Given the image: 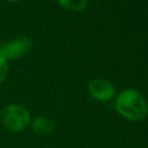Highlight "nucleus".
<instances>
[{"label":"nucleus","mask_w":148,"mask_h":148,"mask_svg":"<svg viewBox=\"0 0 148 148\" xmlns=\"http://www.w3.org/2000/svg\"><path fill=\"white\" fill-rule=\"evenodd\" d=\"M2 125L10 132L18 133L27 130L31 123V116L28 109L20 104L5 105L0 111Z\"/></svg>","instance_id":"f03ea898"},{"label":"nucleus","mask_w":148,"mask_h":148,"mask_svg":"<svg viewBox=\"0 0 148 148\" xmlns=\"http://www.w3.org/2000/svg\"><path fill=\"white\" fill-rule=\"evenodd\" d=\"M7 1H9V2H16V1H20V0H7Z\"/></svg>","instance_id":"6e6552de"},{"label":"nucleus","mask_w":148,"mask_h":148,"mask_svg":"<svg viewBox=\"0 0 148 148\" xmlns=\"http://www.w3.org/2000/svg\"><path fill=\"white\" fill-rule=\"evenodd\" d=\"M32 132H35L38 135H49L54 131V121L46 117V116H39L34 119H31L30 126H29Z\"/></svg>","instance_id":"39448f33"},{"label":"nucleus","mask_w":148,"mask_h":148,"mask_svg":"<svg viewBox=\"0 0 148 148\" xmlns=\"http://www.w3.org/2000/svg\"><path fill=\"white\" fill-rule=\"evenodd\" d=\"M114 109L123 118L131 121H141L148 114L147 99L134 88L124 89L117 95Z\"/></svg>","instance_id":"f257e3e1"},{"label":"nucleus","mask_w":148,"mask_h":148,"mask_svg":"<svg viewBox=\"0 0 148 148\" xmlns=\"http://www.w3.org/2000/svg\"><path fill=\"white\" fill-rule=\"evenodd\" d=\"M32 47L31 40L25 36L16 37L5 44H0V56L6 60L18 59L27 54Z\"/></svg>","instance_id":"7ed1b4c3"},{"label":"nucleus","mask_w":148,"mask_h":148,"mask_svg":"<svg viewBox=\"0 0 148 148\" xmlns=\"http://www.w3.org/2000/svg\"><path fill=\"white\" fill-rule=\"evenodd\" d=\"M89 95L98 102H109L116 95L114 86L105 79H94L88 86Z\"/></svg>","instance_id":"20e7f679"},{"label":"nucleus","mask_w":148,"mask_h":148,"mask_svg":"<svg viewBox=\"0 0 148 148\" xmlns=\"http://www.w3.org/2000/svg\"><path fill=\"white\" fill-rule=\"evenodd\" d=\"M8 74V62L7 60L0 56V83H2Z\"/></svg>","instance_id":"0eeeda50"},{"label":"nucleus","mask_w":148,"mask_h":148,"mask_svg":"<svg viewBox=\"0 0 148 148\" xmlns=\"http://www.w3.org/2000/svg\"><path fill=\"white\" fill-rule=\"evenodd\" d=\"M59 5L71 12H81L87 7L88 0H58Z\"/></svg>","instance_id":"423d86ee"}]
</instances>
